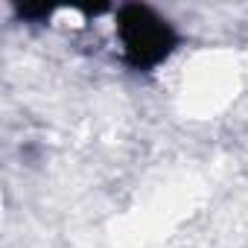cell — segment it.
Here are the masks:
<instances>
[{"mask_svg":"<svg viewBox=\"0 0 248 248\" xmlns=\"http://www.w3.org/2000/svg\"><path fill=\"white\" fill-rule=\"evenodd\" d=\"M114 32L123 64L135 73L158 70L181 44L175 24L149 3H123L114 12Z\"/></svg>","mask_w":248,"mask_h":248,"instance_id":"cell-1","label":"cell"},{"mask_svg":"<svg viewBox=\"0 0 248 248\" xmlns=\"http://www.w3.org/2000/svg\"><path fill=\"white\" fill-rule=\"evenodd\" d=\"M53 6H15V15L21 21H30V24H44L53 18Z\"/></svg>","mask_w":248,"mask_h":248,"instance_id":"cell-2","label":"cell"}]
</instances>
